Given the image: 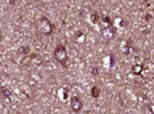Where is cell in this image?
I'll list each match as a JSON object with an SVG mask.
<instances>
[{
	"mask_svg": "<svg viewBox=\"0 0 154 114\" xmlns=\"http://www.w3.org/2000/svg\"><path fill=\"white\" fill-rule=\"evenodd\" d=\"M52 24H50V22L48 21V20H46V18H42V20L41 21H40L38 22V30L40 32H41V33L42 34H50V33H52Z\"/></svg>",
	"mask_w": 154,
	"mask_h": 114,
	"instance_id": "obj_1",
	"label": "cell"
},
{
	"mask_svg": "<svg viewBox=\"0 0 154 114\" xmlns=\"http://www.w3.org/2000/svg\"><path fill=\"white\" fill-rule=\"evenodd\" d=\"M54 55H55V58L59 62H65L66 59H67V53H66V49L62 47V46H58V47L55 49Z\"/></svg>",
	"mask_w": 154,
	"mask_h": 114,
	"instance_id": "obj_2",
	"label": "cell"
},
{
	"mask_svg": "<svg viewBox=\"0 0 154 114\" xmlns=\"http://www.w3.org/2000/svg\"><path fill=\"white\" fill-rule=\"evenodd\" d=\"M88 22L92 26H98V25L102 24V17H100V15H98L96 12H92V13L88 15Z\"/></svg>",
	"mask_w": 154,
	"mask_h": 114,
	"instance_id": "obj_3",
	"label": "cell"
},
{
	"mask_svg": "<svg viewBox=\"0 0 154 114\" xmlns=\"http://www.w3.org/2000/svg\"><path fill=\"white\" fill-rule=\"evenodd\" d=\"M58 99L61 101H69L71 97H70V90L67 89V88L62 87L58 89Z\"/></svg>",
	"mask_w": 154,
	"mask_h": 114,
	"instance_id": "obj_4",
	"label": "cell"
},
{
	"mask_svg": "<svg viewBox=\"0 0 154 114\" xmlns=\"http://www.w3.org/2000/svg\"><path fill=\"white\" fill-rule=\"evenodd\" d=\"M70 106H71V109L74 112H79L82 109V102H80L78 97H73V99H70Z\"/></svg>",
	"mask_w": 154,
	"mask_h": 114,
	"instance_id": "obj_5",
	"label": "cell"
},
{
	"mask_svg": "<svg viewBox=\"0 0 154 114\" xmlns=\"http://www.w3.org/2000/svg\"><path fill=\"white\" fill-rule=\"evenodd\" d=\"M116 33V29L113 28V26H109V28H104L102 30V34H103V37L105 38V40H111V38L115 35Z\"/></svg>",
	"mask_w": 154,
	"mask_h": 114,
	"instance_id": "obj_6",
	"label": "cell"
},
{
	"mask_svg": "<svg viewBox=\"0 0 154 114\" xmlns=\"http://www.w3.org/2000/svg\"><path fill=\"white\" fill-rule=\"evenodd\" d=\"M125 26H126L125 18H123V17H116L115 20H113V28H115V29H124Z\"/></svg>",
	"mask_w": 154,
	"mask_h": 114,
	"instance_id": "obj_7",
	"label": "cell"
},
{
	"mask_svg": "<svg viewBox=\"0 0 154 114\" xmlns=\"http://www.w3.org/2000/svg\"><path fill=\"white\" fill-rule=\"evenodd\" d=\"M113 64H115V59H113L112 55H107V57H104V59H103V66H104L107 70L112 68Z\"/></svg>",
	"mask_w": 154,
	"mask_h": 114,
	"instance_id": "obj_8",
	"label": "cell"
},
{
	"mask_svg": "<svg viewBox=\"0 0 154 114\" xmlns=\"http://www.w3.org/2000/svg\"><path fill=\"white\" fill-rule=\"evenodd\" d=\"M120 50H121L124 54H129V51L132 50V46H130V43L128 41H123L121 46H120Z\"/></svg>",
	"mask_w": 154,
	"mask_h": 114,
	"instance_id": "obj_9",
	"label": "cell"
},
{
	"mask_svg": "<svg viewBox=\"0 0 154 114\" xmlns=\"http://www.w3.org/2000/svg\"><path fill=\"white\" fill-rule=\"evenodd\" d=\"M74 38L78 43H82V42H84V33H83V32H78V33L74 35Z\"/></svg>",
	"mask_w": 154,
	"mask_h": 114,
	"instance_id": "obj_10",
	"label": "cell"
},
{
	"mask_svg": "<svg viewBox=\"0 0 154 114\" xmlns=\"http://www.w3.org/2000/svg\"><path fill=\"white\" fill-rule=\"evenodd\" d=\"M133 74H141L142 72V66H140V64H135L132 68Z\"/></svg>",
	"mask_w": 154,
	"mask_h": 114,
	"instance_id": "obj_11",
	"label": "cell"
},
{
	"mask_svg": "<svg viewBox=\"0 0 154 114\" xmlns=\"http://www.w3.org/2000/svg\"><path fill=\"white\" fill-rule=\"evenodd\" d=\"M98 93H99V90H98V88H92V96H98Z\"/></svg>",
	"mask_w": 154,
	"mask_h": 114,
	"instance_id": "obj_12",
	"label": "cell"
},
{
	"mask_svg": "<svg viewBox=\"0 0 154 114\" xmlns=\"http://www.w3.org/2000/svg\"><path fill=\"white\" fill-rule=\"evenodd\" d=\"M152 112H153V114H154V106H152Z\"/></svg>",
	"mask_w": 154,
	"mask_h": 114,
	"instance_id": "obj_13",
	"label": "cell"
}]
</instances>
